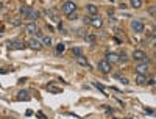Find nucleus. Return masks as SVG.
<instances>
[{
    "instance_id": "1",
    "label": "nucleus",
    "mask_w": 156,
    "mask_h": 119,
    "mask_svg": "<svg viewBox=\"0 0 156 119\" xmlns=\"http://www.w3.org/2000/svg\"><path fill=\"white\" fill-rule=\"evenodd\" d=\"M6 47H8V50H22V49L25 47V44H24V41H20V39H13L6 44Z\"/></svg>"
},
{
    "instance_id": "2",
    "label": "nucleus",
    "mask_w": 156,
    "mask_h": 119,
    "mask_svg": "<svg viewBox=\"0 0 156 119\" xmlns=\"http://www.w3.org/2000/svg\"><path fill=\"white\" fill-rule=\"evenodd\" d=\"M63 13H66V14H72V13H77V3L75 2H64L63 3Z\"/></svg>"
},
{
    "instance_id": "3",
    "label": "nucleus",
    "mask_w": 156,
    "mask_h": 119,
    "mask_svg": "<svg viewBox=\"0 0 156 119\" xmlns=\"http://www.w3.org/2000/svg\"><path fill=\"white\" fill-rule=\"evenodd\" d=\"M133 60H136V61H142V63H148V58H147V53L144 50H134L133 52Z\"/></svg>"
},
{
    "instance_id": "4",
    "label": "nucleus",
    "mask_w": 156,
    "mask_h": 119,
    "mask_svg": "<svg viewBox=\"0 0 156 119\" xmlns=\"http://www.w3.org/2000/svg\"><path fill=\"white\" fill-rule=\"evenodd\" d=\"M131 28H133V31L134 33H142L144 31V28H145V25H144V22L142 20H137V19H134L131 22Z\"/></svg>"
},
{
    "instance_id": "5",
    "label": "nucleus",
    "mask_w": 156,
    "mask_h": 119,
    "mask_svg": "<svg viewBox=\"0 0 156 119\" xmlns=\"http://www.w3.org/2000/svg\"><path fill=\"white\" fill-rule=\"evenodd\" d=\"M25 31H27L28 35H31L33 38H35V36L39 33V28H38V25H36L35 22H30V24H27V25H25Z\"/></svg>"
},
{
    "instance_id": "6",
    "label": "nucleus",
    "mask_w": 156,
    "mask_h": 119,
    "mask_svg": "<svg viewBox=\"0 0 156 119\" xmlns=\"http://www.w3.org/2000/svg\"><path fill=\"white\" fill-rule=\"evenodd\" d=\"M105 61H108L109 64L119 63V55L114 53V52H106V55H105Z\"/></svg>"
},
{
    "instance_id": "7",
    "label": "nucleus",
    "mask_w": 156,
    "mask_h": 119,
    "mask_svg": "<svg viewBox=\"0 0 156 119\" xmlns=\"http://www.w3.org/2000/svg\"><path fill=\"white\" fill-rule=\"evenodd\" d=\"M28 47L33 49V50H41L42 44H41V41H39L38 38H31V39H28Z\"/></svg>"
},
{
    "instance_id": "8",
    "label": "nucleus",
    "mask_w": 156,
    "mask_h": 119,
    "mask_svg": "<svg viewBox=\"0 0 156 119\" xmlns=\"http://www.w3.org/2000/svg\"><path fill=\"white\" fill-rule=\"evenodd\" d=\"M98 69L103 74H109L111 72V64L108 61H105V60H102V61H98Z\"/></svg>"
},
{
    "instance_id": "9",
    "label": "nucleus",
    "mask_w": 156,
    "mask_h": 119,
    "mask_svg": "<svg viewBox=\"0 0 156 119\" xmlns=\"http://www.w3.org/2000/svg\"><path fill=\"white\" fill-rule=\"evenodd\" d=\"M136 74H141V75H147L148 74V63H141L136 66Z\"/></svg>"
},
{
    "instance_id": "10",
    "label": "nucleus",
    "mask_w": 156,
    "mask_h": 119,
    "mask_svg": "<svg viewBox=\"0 0 156 119\" xmlns=\"http://www.w3.org/2000/svg\"><path fill=\"white\" fill-rule=\"evenodd\" d=\"M39 14H41V13H39L38 9H33V8H31V11H30V14H28V16H27V19H28L30 22H35L36 19H39V17H41Z\"/></svg>"
},
{
    "instance_id": "11",
    "label": "nucleus",
    "mask_w": 156,
    "mask_h": 119,
    "mask_svg": "<svg viewBox=\"0 0 156 119\" xmlns=\"http://www.w3.org/2000/svg\"><path fill=\"white\" fill-rule=\"evenodd\" d=\"M91 25L95 27V28H102L103 25V20L98 17V16H94V17H91Z\"/></svg>"
},
{
    "instance_id": "12",
    "label": "nucleus",
    "mask_w": 156,
    "mask_h": 119,
    "mask_svg": "<svg viewBox=\"0 0 156 119\" xmlns=\"http://www.w3.org/2000/svg\"><path fill=\"white\" fill-rule=\"evenodd\" d=\"M46 14L48 16V17L50 19H52V20H55V22H61V20H59V17H58V13L56 11H55V9H47V11H46Z\"/></svg>"
},
{
    "instance_id": "13",
    "label": "nucleus",
    "mask_w": 156,
    "mask_h": 119,
    "mask_svg": "<svg viewBox=\"0 0 156 119\" xmlns=\"http://www.w3.org/2000/svg\"><path fill=\"white\" fill-rule=\"evenodd\" d=\"M17 100H30V93L27 89H22L17 93Z\"/></svg>"
},
{
    "instance_id": "14",
    "label": "nucleus",
    "mask_w": 156,
    "mask_h": 119,
    "mask_svg": "<svg viewBox=\"0 0 156 119\" xmlns=\"http://www.w3.org/2000/svg\"><path fill=\"white\" fill-rule=\"evenodd\" d=\"M86 9H87V13L91 14V17H94V16H97V13H98V8L95 7V5H92V3H89L87 7H86Z\"/></svg>"
},
{
    "instance_id": "15",
    "label": "nucleus",
    "mask_w": 156,
    "mask_h": 119,
    "mask_svg": "<svg viewBox=\"0 0 156 119\" xmlns=\"http://www.w3.org/2000/svg\"><path fill=\"white\" fill-rule=\"evenodd\" d=\"M134 78H136V83H137V85H147V75L136 74V75H134Z\"/></svg>"
},
{
    "instance_id": "16",
    "label": "nucleus",
    "mask_w": 156,
    "mask_h": 119,
    "mask_svg": "<svg viewBox=\"0 0 156 119\" xmlns=\"http://www.w3.org/2000/svg\"><path fill=\"white\" fill-rule=\"evenodd\" d=\"M30 11H31V8L28 5H24V7L20 8V17H27V16L30 14Z\"/></svg>"
},
{
    "instance_id": "17",
    "label": "nucleus",
    "mask_w": 156,
    "mask_h": 119,
    "mask_svg": "<svg viewBox=\"0 0 156 119\" xmlns=\"http://www.w3.org/2000/svg\"><path fill=\"white\" fill-rule=\"evenodd\" d=\"M39 41H41L42 47H44V46H47V47H48V46H52V44H53V42H52V38H50V36H42Z\"/></svg>"
},
{
    "instance_id": "18",
    "label": "nucleus",
    "mask_w": 156,
    "mask_h": 119,
    "mask_svg": "<svg viewBox=\"0 0 156 119\" xmlns=\"http://www.w3.org/2000/svg\"><path fill=\"white\" fill-rule=\"evenodd\" d=\"M142 5H144V2H142V0H130V7L131 8H141L142 7Z\"/></svg>"
},
{
    "instance_id": "19",
    "label": "nucleus",
    "mask_w": 156,
    "mask_h": 119,
    "mask_svg": "<svg viewBox=\"0 0 156 119\" xmlns=\"http://www.w3.org/2000/svg\"><path fill=\"white\" fill-rule=\"evenodd\" d=\"M72 53L75 55V58L83 57V50H81V47H72Z\"/></svg>"
},
{
    "instance_id": "20",
    "label": "nucleus",
    "mask_w": 156,
    "mask_h": 119,
    "mask_svg": "<svg viewBox=\"0 0 156 119\" xmlns=\"http://www.w3.org/2000/svg\"><path fill=\"white\" fill-rule=\"evenodd\" d=\"M77 63L81 64V66H89V61H87L84 57H78V58H77Z\"/></svg>"
},
{
    "instance_id": "21",
    "label": "nucleus",
    "mask_w": 156,
    "mask_h": 119,
    "mask_svg": "<svg viewBox=\"0 0 156 119\" xmlns=\"http://www.w3.org/2000/svg\"><path fill=\"white\" fill-rule=\"evenodd\" d=\"M66 50V47H64V44H63V42H59V44L56 46V53H63Z\"/></svg>"
},
{
    "instance_id": "22",
    "label": "nucleus",
    "mask_w": 156,
    "mask_h": 119,
    "mask_svg": "<svg viewBox=\"0 0 156 119\" xmlns=\"http://www.w3.org/2000/svg\"><path fill=\"white\" fill-rule=\"evenodd\" d=\"M117 55H119V61H126V60H128V57L125 55V52H122V53H117Z\"/></svg>"
},
{
    "instance_id": "23",
    "label": "nucleus",
    "mask_w": 156,
    "mask_h": 119,
    "mask_svg": "<svg viewBox=\"0 0 156 119\" xmlns=\"http://www.w3.org/2000/svg\"><path fill=\"white\" fill-rule=\"evenodd\" d=\"M86 41L87 42H94V41H95V36H94V35H86Z\"/></svg>"
},
{
    "instance_id": "24",
    "label": "nucleus",
    "mask_w": 156,
    "mask_h": 119,
    "mask_svg": "<svg viewBox=\"0 0 156 119\" xmlns=\"http://www.w3.org/2000/svg\"><path fill=\"white\" fill-rule=\"evenodd\" d=\"M67 19H69V20H75V19H78V14H77V13H72V14L67 16Z\"/></svg>"
},
{
    "instance_id": "25",
    "label": "nucleus",
    "mask_w": 156,
    "mask_h": 119,
    "mask_svg": "<svg viewBox=\"0 0 156 119\" xmlns=\"http://www.w3.org/2000/svg\"><path fill=\"white\" fill-rule=\"evenodd\" d=\"M48 89H50V93H53V94H58V93H59V91H61L59 88H53V86H50V88H48Z\"/></svg>"
},
{
    "instance_id": "26",
    "label": "nucleus",
    "mask_w": 156,
    "mask_h": 119,
    "mask_svg": "<svg viewBox=\"0 0 156 119\" xmlns=\"http://www.w3.org/2000/svg\"><path fill=\"white\" fill-rule=\"evenodd\" d=\"M83 22H84V24H91V16H84V17H83Z\"/></svg>"
},
{
    "instance_id": "27",
    "label": "nucleus",
    "mask_w": 156,
    "mask_h": 119,
    "mask_svg": "<svg viewBox=\"0 0 156 119\" xmlns=\"http://www.w3.org/2000/svg\"><path fill=\"white\" fill-rule=\"evenodd\" d=\"M94 86H95V88H98L100 91H105V86H103V85H100V83H94Z\"/></svg>"
},
{
    "instance_id": "28",
    "label": "nucleus",
    "mask_w": 156,
    "mask_h": 119,
    "mask_svg": "<svg viewBox=\"0 0 156 119\" xmlns=\"http://www.w3.org/2000/svg\"><path fill=\"white\" fill-rule=\"evenodd\" d=\"M150 16H153V17H155V7L150 8Z\"/></svg>"
},
{
    "instance_id": "29",
    "label": "nucleus",
    "mask_w": 156,
    "mask_h": 119,
    "mask_svg": "<svg viewBox=\"0 0 156 119\" xmlns=\"http://www.w3.org/2000/svg\"><path fill=\"white\" fill-rule=\"evenodd\" d=\"M147 83H148V85H152V86H153V85H155V78L152 77V78H150V80H148V82H147Z\"/></svg>"
},
{
    "instance_id": "30",
    "label": "nucleus",
    "mask_w": 156,
    "mask_h": 119,
    "mask_svg": "<svg viewBox=\"0 0 156 119\" xmlns=\"http://www.w3.org/2000/svg\"><path fill=\"white\" fill-rule=\"evenodd\" d=\"M145 111L148 113V115H153V110H152V108H145Z\"/></svg>"
},
{
    "instance_id": "31",
    "label": "nucleus",
    "mask_w": 156,
    "mask_h": 119,
    "mask_svg": "<svg viewBox=\"0 0 156 119\" xmlns=\"http://www.w3.org/2000/svg\"><path fill=\"white\" fill-rule=\"evenodd\" d=\"M3 8V2H0V9H2Z\"/></svg>"
}]
</instances>
